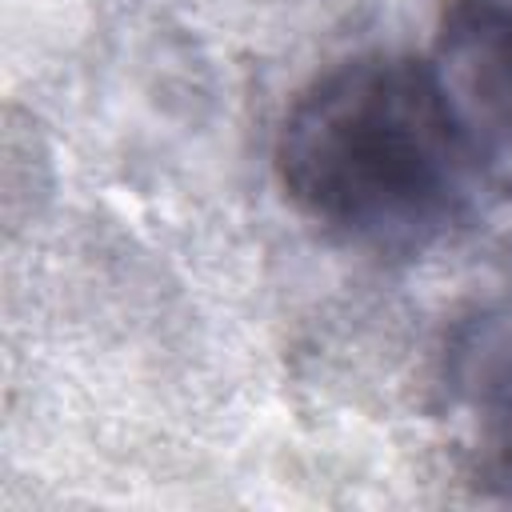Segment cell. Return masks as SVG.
Masks as SVG:
<instances>
[{"label":"cell","mask_w":512,"mask_h":512,"mask_svg":"<svg viewBox=\"0 0 512 512\" xmlns=\"http://www.w3.org/2000/svg\"><path fill=\"white\" fill-rule=\"evenodd\" d=\"M272 168L308 224L372 256L432 248L484 188L428 56L412 52L316 72L280 116Z\"/></svg>","instance_id":"obj_1"},{"label":"cell","mask_w":512,"mask_h":512,"mask_svg":"<svg viewBox=\"0 0 512 512\" xmlns=\"http://www.w3.org/2000/svg\"><path fill=\"white\" fill-rule=\"evenodd\" d=\"M428 64L484 188L512 196V0H444Z\"/></svg>","instance_id":"obj_2"},{"label":"cell","mask_w":512,"mask_h":512,"mask_svg":"<svg viewBox=\"0 0 512 512\" xmlns=\"http://www.w3.org/2000/svg\"><path fill=\"white\" fill-rule=\"evenodd\" d=\"M440 388L468 484L512 504V308H484L448 332Z\"/></svg>","instance_id":"obj_3"}]
</instances>
